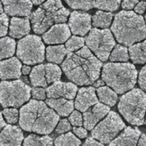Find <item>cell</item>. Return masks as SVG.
Instances as JSON below:
<instances>
[{
    "mask_svg": "<svg viewBox=\"0 0 146 146\" xmlns=\"http://www.w3.org/2000/svg\"><path fill=\"white\" fill-rule=\"evenodd\" d=\"M67 5L75 10H89L94 7L93 0H64Z\"/></svg>",
    "mask_w": 146,
    "mask_h": 146,
    "instance_id": "35",
    "label": "cell"
},
{
    "mask_svg": "<svg viewBox=\"0 0 146 146\" xmlns=\"http://www.w3.org/2000/svg\"><path fill=\"white\" fill-rule=\"evenodd\" d=\"M30 23L27 17L19 18L13 17L9 25V35L13 38L19 39L27 35L30 31Z\"/></svg>",
    "mask_w": 146,
    "mask_h": 146,
    "instance_id": "20",
    "label": "cell"
},
{
    "mask_svg": "<svg viewBox=\"0 0 146 146\" xmlns=\"http://www.w3.org/2000/svg\"><path fill=\"white\" fill-rule=\"evenodd\" d=\"M113 18V14L110 12L99 10L92 17V25L95 27L106 29L110 26Z\"/></svg>",
    "mask_w": 146,
    "mask_h": 146,
    "instance_id": "28",
    "label": "cell"
},
{
    "mask_svg": "<svg viewBox=\"0 0 146 146\" xmlns=\"http://www.w3.org/2000/svg\"><path fill=\"white\" fill-rule=\"evenodd\" d=\"M2 113L8 123L15 124L19 120V113L17 108H4Z\"/></svg>",
    "mask_w": 146,
    "mask_h": 146,
    "instance_id": "36",
    "label": "cell"
},
{
    "mask_svg": "<svg viewBox=\"0 0 146 146\" xmlns=\"http://www.w3.org/2000/svg\"><path fill=\"white\" fill-rule=\"evenodd\" d=\"M68 119L70 123L74 126L79 127L83 125V116L78 111H72Z\"/></svg>",
    "mask_w": 146,
    "mask_h": 146,
    "instance_id": "38",
    "label": "cell"
},
{
    "mask_svg": "<svg viewBox=\"0 0 146 146\" xmlns=\"http://www.w3.org/2000/svg\"><path fill=\"white\" fill-rule=\"evenodd\" d=\"M137 145H146V136L145 134L141 135L139 138Z\"/></svg>",
    "mask_w": 146,
    "mask_h": 146,
    "instance_id": "47",
    "label": "cell"
},
{
    "mask_svg": "<svg viewBox=\"0 0 146 146\" xmlns=\"http://www.w3.org/2000/svg\"><path fill=\"white\" fill-rule=\"evenodd\" d=\"M111 30L116 40L125 46L146 39V23L134 11L122 10L114 18Z\"/></svg>",
    "mask_w": 146,
    "mask_h": 146,
    "instance_id": "3",
    "label": "cell"
},
{
    "mask_svg": "<svg viewBox=\"0 0 146 146\" xmlns=\"http://www.w3.org/2000/svg\"><path fill=\"white\" fill-rule=\"evenodd\" d=\"M71 36L68 26L64 23H56L44 32L42 35L44 42L48 44L64 43Z\"/></svg>",
    "mask_w": 146,
    "mask_h": 146,
    "instance_id": "13",
    "label": "cell"
},
{
    "mask_svg": "<svg viewBox=\"0 0 146 146\" xmlns=\"http://www.w3.org/2000/svg\"><path fill=\"white\" fill-rule=\"evenodd\" d=\"M102 67V62L87 46L75 53L67 52L66 58L61 64L68 79L78 86L93 84L99 78Z\"/></svg>",
    "mask_w": 146,
    "mask_h": 146,
    "instance_id": "1",
    "label": "cell"
},
{
    "mask_svg": "<svg viewBox=\"0 0 146 146\" xmlns=\"http://www.w3.org/2000/svg\"><path fill=\"white\" fill-rule=\"evenodd\" d=\"M125 127L119 114L114 111H110L106 117L92 129L91 135L101 143L108 144Z\"/></svg>",
    "mask_w": 146,
    "mask_h": 146,
    "instance_id": "9",
    "label": "cell"
},
{
    "mask_svg": "<svg viewBox=\"0 0 146 146\" xmlns=\"http://www.w3.org/2000/svg\"><path fill=\"white\" fill-rule=\"evenodd\" d=\"M3 9L2 6V2L0 1V14L3 13Z\"/></svg>",
    "mask_w": 146,
    "mask_h": 146,
    "instance_id": "51",
    "label": "cell"
},
{
    "mask_svg": "<svg viewBox=\"0 0 146 146\" xmlns=\"http://www.w3.org/2000/svg\"><path fill=\"white\" fill-rule=\"evenodd\" d=\"M86 46L96 57L103 62L106 61L116 44L110 30L99 29L96 27L91 29L85 38Z\"/></svg>",
    "mask_w": 146,
    "mask_h": 146,
    "instance_id": "8",
    "label": "cell"
},
{
    "mask_svg": "<svg viewBox=\"0 0 146 146\" xmlns=\"http://www.w3.org/2000/svg\"><path fill=\"white\" fill-rule=\"evenodd\" d=\"M45 103L51 108L54 110L60 116H68L74 110V102L72 100L63 98H48Z\"/></svg>",
    "mask_w": 146,
    "mask_h": 146,
    "instance_id": "22",
    "label": "cell"
},
{
    "mask_svg": "<svg viewBox=\"0 0 146 146\" xmlns=\"http://www.w3.org/2000/svg\"><path fill=\"white\" fill-rule=\"evenodd\" d=\"M137 71L130 63H107L103 66L102 78L108 86L118 94L132 89L136 84Z\"/></svg>",
    "mask_w": 146,
    "mask_h": 146,
    "instance_id": "4",
    "label": "cell"
},
{
    "mask_svg": "<svg viewBox=\"0 0 146 146\" xmlns=\"http://www.w3.org/2000/svg\"><path fill=\"white\" fill-rule=\"evenodd\" d=\"M110 111V108L108 106L98 102L90 107L83 114V124L84 128L92 130Z\"/></svg>",
    "mask_w": 146,
    "mask_h": 146,
    "instance_id": "12",
    "label": "cell"
},
{
    "mask_svg": "<svg viewBox=\"0 0 146 146\" xmlns=\"http://www.w3.org/2000/svg\"><path fill=\"white\" fill-rule=\"evenodd\" d=\"M59 120V115L42 100H30L19 110V124L22 129L40 135L52 132Z\"/></svg>",
    "mask_w": 146,
    "mask_h": 146,
    "instance_id": "2",
    "label": "cell"
},
{
    "mask_svg": "<svg viewBox=\"0 0 146 146\" xmlns=\"http://www.w3.org/2000/svg\"><path fill=\"white\" fill-rule=\"evenodd\" d=\"M139 2V0H123L121 7L125 10H130L135 7Z\"/></svg>",
    "mask_w": 146,
    "mask_h": 146,
    "instance_id": "42",
    "label": "cell"
},
{
    "mask_svg": "<svg viewBox=\"0 0 146 146\" xmlns=\"http://www.w3.org/2000/svg\"><path fill=\"white\" fill-rule=\"evenodd\" d=\"M16 49V42L10 37H0V60L13 56Z\"/></svg>",
    "mask_w": 146,
    "mask_h": 146,
    "instance_id": "27",
    "label": "cell"
},
{
    "mask_svg": "<svg viewBox=\"0 0 146 146\" xmlns=\"http://www.w3.org/2000/svg\"><path fill=\"white\" fill-rule=\"evenodd\" d=\"M103 144L101 143L100 141H97L96 139L92 137H88L84 143H83V145H103Z\"/></svg>",
    "mask_w": 146,
    "mask_h": 146,
    "instance_id": "45",
    "label": "cell"
},
{
    "mask_svg": "<svg viewBox=\"0 0 146 146\" xmlns=\"http://www.w3.org/2000/svg\"><path fill=\"white\" fill-rule=\"evenodd\" d=\"M31 93L34 99L42 100H44L46 97V90L42 87H34L31 88Z\"/></svg>",
    "mask_w": 146,
    "mask_h": 146,
    "instance_id": "40",
    "label": "cell"
},
{
    "mask_svg": "<svg viewBox=\"0 0 146 146\" xmlns=\"http://www.w3.org/2000/svg\"><path fill=\"white\" fill-rule=\"evenodd\" d=\"M22 144L23 145H52L53 141L52 138L47 135L39 136L32 133L24 139Z\"/></svg>",
    "mask_w": 146,
    "mask_h": 146,
    "instance_id": "29",
    "label": "cell"
},
{
    "mask_svg": "<svg viewBox=\"0 0 146 146\" xmlns=\"http://www.w3.org/2000/svg\"><path fill=\"white\" fill-rule=\"evenodd\" d=\"M85 39L83 37L72 36L67 40L65 47L70 52L76 51L84 46Z\"/></svg>",
    "mask_w": 146,
    "mask_h": 146,
    "instance_id": "34",
    "label": "cell"
},
{
    "mask_svg": "<svg viewBox=\"0 0 146 146\" xmlns=\"http://www.w3.org/2000/svg\"><path fill=\"white\" fill-rule=\"evenodd\" d=\"M68 26L73 34L84 36L91 29V16L85 12L74 11L70 14Z\"/></svg>",
    "mask_w": 146,
    "mask_h": 146,
    "instance_id": "10",
    "label": "cell"
},
{
    "mask_svg": "<svg viewBox=\"0 0 146 146\" xmlns=\"http://www.w3.org/2000/svg\"><path fill=\"white\" fill-rule=\"evenodd\" d=\"M16 54L26 64L41 63L44 60L45 46L40 37L27 34L18 42Z\"/></svg>",
    "mask_w": 146,
    "mask_h": 146,
    "instance_id": "7",
    "label": "cell"
},
{
    "mask_svg": "<svg viewBox=\"0 0 146 146\" xmlns=\"http://www.w3.org/2000/svg\"><path fill=\"white\" fill-rule=\"evenodd\" d=\"M98 102V99L95 88L84 87L79 90L74 102V107L78 111L84 112Z\"/></svg>",
    "mask_w": 146,
    "mask_h": 146,
    "instance_id": "16",
    "label": "cell"
},
{
    "mask_svg": "<svg viewBox=\"0 0 146 146\" xmlns=\"http://www.w3.org/2000/svg\"><path fill=\"white\" fill-rule=\"evenodd\" d=\"M46 0H31L33 4L35 5H39L43 3L44 2H45Z\"/></svg>",
    "mask_w": 146,
    "mask_h": 146,
    "instance_id": "50",
    "label": "cell"
},
{
    "mask_svg": "<svg viewBox=\"0 0 146 146\" xmlns=\"http://www.w3.org/2000/svg\"><path fill=\"white\" fill-rule=\"evenodd\" d=\"M109 56L111 62H127L129 59L128 50L125 46L115 44Z\"/></svg>",
    "mask_w": 146,
    "mask_h": 146,
    "instance_id": "31",
    "label": "cell"
},
{
    "mask_svg": "<svg viewBox=\"0 0 146 146\" xmlns=\"http://www.w3.org/2000/svg\"><path fill=\"white\" fill-rule=\"evenodd\" d=\"M31 87L21 80L0 83V104L3 108H19L31 96Z\"/></svg>",
    "mask_w": 146,
    "mask_h": 146,
    "instance_id": "6",
    "label": "cell"
},
{
    "mask_svg": "<svg viewBox=\"0 0 146 146\" xmlns=\"http://www.w3.org/2000/svg\"><path fill=\"white\" fill-rule=\"evenodd\" d=\"M73 132L78 137H79L80 139L85 138L87 136V131L86 129L81 127L80 126L78 127L75 126L73 128Z\"/></svg>",
    "mask_w": 146,
    "mask_h": 146,
    "instance_id": "43",
    "label": "cell"
},
{
    "mask_svg": "<svg viewBox=\"0 0 146 146\" xmlns=\"http://www.w3.org/2000/svg\"><path fill=\"white\" fill-rule=\"evenodd\" d=\"M40 7L50 14L55 23H65L67 21L70 11L63 6L60 0H46Z\"/></svg>",
    "mask_w": 146,
    "mask_h": 146,
    "instance_id": "18",
    "label": "cell"
},
{
    "mask_svg": "<svg viewBox=\"0 0 146 146\" xmlns=\"http://www.w3.org/2000/svg\"><path fill=\"white\" fill-rule=\"evenodd\" d=\"M121 0H93L94 7L102 10L113 11L118 9Z\"/></svg>",
    "mask_w": 146,
    "mask_h": 146,
    "instance_id": "33",
    "label": "cell"
},
{
    "mask_svg": "<svg viewBox=\"0 0 146 146\" xmlns=\"http://www.w3.org/2000/svg\"><path fill=\"white\" fill-rule=\"evenodd\" d=\"M144 18H145V22H146V14H145V17H144Z\"/></svg>",
    "mask_w": 146,
    "mask_h": 146,
    "instance_id": "53",
    "label": "cell"
},
{
    "mask_svg": "<svg viewBox=\"0 0 146 146\" xmlns=\"http://www.w3.org/2000/svg\"><path fill=\"white\" fill-rule=\"evenodd\" d=\"M143 1H146V0H143Z\"/></svg>",
    "mask_w": 146,
    "mask_h": 146,
    "instance_id": "54",
    "label": "cell"
},
{
    "mask_svg": "<svg viewBox=\"0 0 146 146\" xmlns=\"http://www.w3.org/2000/svg\"><path fill=\"white\" fill-rule=\"evenodd\" d=\"M3 10L10 16L28 17L33 7L31 0H1Z\"/></svg>",
    "mask_w": 146,
    "mask_h": 146,
    "instance_id": "15",
    "label": "cell"
},
{
    "mask_svg": "<svg viewBox=\"0 0 146 146\" xmlns=\"http://www.w3.org/2000/svg\"><path fill=\"white\" fill-rule=\"evenodd\" d=\"M22 63L15 56L0 60V78L4 80L18 79L22 74Z\"/></svg>",
    "mask_w": 146,
    "mask_h": 146,
    "instance_id": "17",
    "label": "cell"
},
{
    "mask_svg": "<svg viewBox=\"0 0 146 146\" xmlns=\"http://www.w3.org/2000/svg\"><path fill=\"white\" fill-rule=\"evenodd\" d=\"M6 125V123L4 120V119L2 116V113L0 112V131Z\"/></svg>",
    "mask_w": 146,
    "mask_h": 146,
    "instance_id": "48",
    "label": "cell"
},
{
    "mask_svg": "<svg viewBox=\"0 0 146 146\" xmlns=\"http://www.w3.org/2000/svg\"><path fill=\"white\" fill-rule=\"evenodd\" d=\"M78 90L77 86L71 82H63L59 80L54 82L46 90L48 98H63L72 100L75 98Z\"/></svg>",
    "mask_w": 146,
    "mask_h": 146,
    "instance_id": "11",
    "label": "cell"
},
{
    "mask_svg": "<svg viewBox=\"0 0 146 146\" xmlns=\"http://www.w3.org/2000/svg\"><path fill=\"white\" fill-rule=\"evenodd\" d=\"M104 84V81L102 80H99L98 81H96L94 84V86L95 87H101V86H103V85Z\"/></svg>",
    "mask_w": 146,
    "mask_h": 146,
    "instance_id": "49",
    "label": "cell"
},
{
    "mask_svg": "<svg viewBox=\"0 0 146 146\" xmlns=\"http://www.w3.org/2000/svg\"><path fill=\"white\" fill-rule=\"evenodd\" d=\"M45 77L47 84L59 80L62 76L60 68L55 64L46 63L44 64Z\"/></svg>",
    "mask_w": 146,
    "mask_h": 146,
    "instance_id": "30",
    "label": "cell"
},
{
    "mask_svg": "<svg viewBox=\"0 0 146 146\" xmlns=\"http://www.w3.org/2000/svg\"><path fill=\"white\" fill-rule=\"evenodd\" d=\"M138 83L141 90L146 92V65L141 68L139 72Z\"/></svg>",
    "mask_w": 146,
    "mask_h": 146,
    "instance_id": "41",
    "label": "cell"
},
{
    "mask_svg": "<svg viewBox=\"0 0 146 146\" xmlns=\"http://www.w3.org/2000/svg\"><path fill=\"white\" fill-rule=\"evenodd\" d=\"M31 67L28 66L27 64H25V65H23V66H22V68H21V72L22 73L25 75H28L31 72Z\"/></svg>",
    "mask_w": 146,
    "mask_h": 146,
    "instance_id": "46",
    "label": "cell"
},
{
    "mask_svg": "<svg viewBox=\"0 0 146 146\" xmlns=\"http://www.w3.org/2000/svg\"><path fill=\"white\" fill-rule=\"evenodd\" d=\"M99 100L102 103L109 106H113L117 102V93L109 87L101 86L96 90Z\"/></svg>",
    "mask_w": 146,
    "mask_h": 146,
    "instance_id": "26",
    "label": "cell"
},
{
    "mask_svg": "<svg viewBox=\"0 0 146 146\" xmlns=\"http://www.w3.org/2000/svg\"><path fill=\"white\" fill-rule=\"evenodd\" d=\"M30 19L33 30L37 34H43L54 23L50 14L40 7L30 14Z\"/></svg>",
    "mask_w": 146,
    "mask_h": 146,
    "instance_id": "14",
    "label": "cell"
},
{
    "mask_svg": "<svg viewBox=\"0 0 146 146\" xmlns=\"http://www.w3.org/2000/svg\"><path fill=\"white\" fill-rule=\"evenodd\" d=\"M55 145H79L81 141L71 132L61 134L54 141Z\"/></svg>",
    "mask_w": 146,
    "mask_h": 146,
    "instance_id": "32",
    "label": "cell"
},
{
    "mask_svg": "<svg viewBox=\"0 0 146 146\" xmlns=\"http://www.w3.org/2000/svg\"><path fill=\"white\" fill-rule=\"evenodd\" d=\"M9 19L6 13L0 14V37L5 36L8 31Z\"/></svg>",
    "mask_w": 146,
    "mask_h": 146,
    "instance_id": "39",
    "label": "cell"
},
{
    "mask_svg": "<svg viewBox=\"0 0 146 146\" xmlns=\"http://www.w3.org/2000/svg\"><path fill=\"white\" fill-rule=\"evenodd\" d=\"M71 129L70 121L66 119L60 120L55 127V132L57 134H63L68 132Z\"/></svg>",
    "mask_w": 146,
    "mask_h": 146,
    "instance_id": "37",
    "label": "cell"
},
{
    "mask_svg": "<svg viewBox=\"0 0 146 146\" xmlns=\"http://www.w3.org/2000/svg\"><path fill=\"white\" fill-rule=\"evenodd\" d=\"M146 9V2L144 1H141L138 2L135 6V11L139 14H143Z\"/></svg>",
    "mask_w": 146,
    "mask_h": 146,
    "instance_id": "44",
    "label": "cell"
},
{
    "mask_svg": "<svg viewBox=\"0 0 146 146\" xmlns=\"http://www.w3.org/2000/svg\"><path fill=\"white\" fill-rule=\"evenodd\" d=\"M29 78L34 87H47L48 84L45 77L44 64H40L34 66L31 70Z\"/></svg>",
    "mask_w": 146,
    "mask_h": 146,
    "instance_id": "25",
    "label": "cell"
},
{
    "mask_svg": "<svg viewBox=\"0 0 146 146\" xmlns=\"http://www.w3.org/2000/svg\"><path fill=\"white\" fill-rule=\"evenodd\" d=\"M24 136L17 125H6L0 132V145H21Z\"/></svg>",
    "mask_w": 146,
    "mask_h": 146,
    "instance_id": "19",
    "label": "cell"
},
{
    "mask_svg": "<svg viewBox=\"0 0 146 146\" xmlns=\"http://www.w3.org/2000/svg\"><path fill=\"white\" fill-rule=\"evenodd\" d=\"M144 123H145V124L146 125V116H145V119H144Z\"/></svg>",
    "mask_w": 146,
    "mask_h": 146,
    "instance_id": "52",
    "label": "cell"
},
{
    "mask_svg": "<svg viewBox=\"0 0 146 146\" xmlns=\"http://www.w3.org/2000/svg\"><path fill=\"white\" fill-rule=\"evenodd\" d=\"M117 108L128 123L141 125L144 124L146 112V94L141 89L133 88L120 97Z\"/></svg>",
    "mask_w": 146,
    "mask_h": 146,
    "instance_id": "5",
    "label": "cell"
},
{
    "mask_svg": "<svg viewBox=\"0 0 146 146\" xmlns=\"http://www.w3.org/2000/svg\"><path fill=\"white\" fill-rule=\"evenodd\" d=\"M67 54V50L63 44L49 46L46 49L47 60L56 64L61 63Z\"/></svg>",
    "mask_w": 146,
    "mask_h": 146,
    "instance_id": "24",
    "label": "cell"
},
{
    "mask_svg": "<svg viewBox=\"0 0 146 146\" xmlns=\"http://www.w3.org/2000/svg\"><path fill=\"white\" fill-rule=\"evenodd\" d=\"M128 52L133 63L142 64L146 63V39L129 46Z\"/></svg>",
    "mask_w": 146,
    "mask_h": 146,
    "instance_id": "23",
    "label": "cell"
},
{
    "mask_svg": "<svg viewBox=\"0 0 146 146\" xmlns=\"http://www.w3.org/2000/svg\"><path fill=\"white\" fill-rule=\"evenodd\" d=\"M141 135L140 131L135 127H125L124 131L110 143V145H135Z\"/></svg>",
    "mask_w": 146,
    "mask_h": 146,
    "instance_id": "21",
    "label": "cell"
}]
</instances>
